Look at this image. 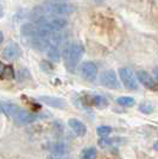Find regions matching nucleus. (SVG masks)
Listing matches in <instances>:
<instances>
[{
	"mask_svg": "<svg viewBox=\"0 0 158 159\" xmlns=\"http://www.w3.org/2000/svg\"><path fill=\"white\" fill-rule=\"evenodd\" d=\"M83 53H85V47L80 42H74L72 44H68L63 49L61 55H62L67 69L69 71H74L76 69V66L79 64L80 60L82 58Z\"/></svg>",
	"mask_w": 158,
	"mask_h": 159,
	"instance_id": "obj_1",
	"label": "nucleus"
},
{
	"mask_svg": "<svg viewBox=\"0 0 158 159\" xmlns=\"http://www.w3.org/2000/svg\"><path fill=\"white\" fill-rule=\"evenodd\" d=\"M43 11L48 16H64V14H70L75 11V7L67 4L61 0H46L43 4Z\"/></svg>",
	"mask_w": 158,
	"mask_h": 159,
	"instance_id": "obj_2",
	"label": "nucleus"
},
{
	"mask_svg": "<svg viewBox=\"0 0 158 159\" xmlns=\"http://www.w3.org/2000/svg\"><path fill=\"white\" fill-rule=\"evenodd\" d=\"M119 77L121 80L123 84L128 90H137L138 89V81L136 79L134 74L128 68H121L119 69Z\"/></svg>",
	"mask_w": 158,
	"mask_h": 159,
	"instance_id": "obj_3",
	"label": "nucleus"
},
{
	"mask_svg": "<svg viewBox=\"0 0 158 159\" xmlns=\"http://www.w3.org/2000/svg\"><path fill=\"white\" fill-rule=\"evenodd\" d=\"M81 102L88 107H98V108H105L108 102L106 98L102 95H98V94H85L81 98Z\"/></svg>",
	"mask_w": 158,
	"mask_h": 159,
	"instance_id": "obj_4",
	"label": "nucleus"
},
{
	"mask_svg": "<svg viewBox=\"0 0 158 159\" xmlns=\"http://www.w3.org/2000/svg\"><path fill=\"white\" fill-rule=\"evenodd\" d=\"M100 82L102 86H105L106 88H109V89H120V82H119L118 77H117V74L114 70H106L101 74V77H100Z\"/></svg>",
	"mask_w": 158,
	"mask_h": 159,
	"instance_id": "obj_5",
	"label": "nucleus"
},
{
	"mask_svg": "<svg viewBox=\"0 0 158 159\" xmlns=\"http://www.w3.org/2000/svg\"><path fill=\"white\" fill-rule=\"evenodd\" d=\"M80 74L85 80L93 82L96 80V76H98V66H95V63L89 61L83 62L82 66H80Z\"/></svg>",
	"mask_w": 158,
	"mask_h": 159,
	"instance_id": "obj_6",
	"label": "nucleus"
},
{
	"mask_svg": "<svg viewBox=\"0 0 158 159\" xmlns=\"http://www.w3.org/2000/svg\"><path fill=\"white\" fill-rule=\"evenodd\" d=\"M38 118H40V115H37L35 113L27 112L25 109H21L20 108L19 112L14 115L13 121L17 125H19V126H24V125H29L31 122H35Z\"/></svg>",
	"mask_w": 158,
	"mask_h": 159,
	"instance_id": "obj_7",
	"label": "nucleus"
},
{
	"mask_svg": "<svg viewBox=\"0 0 158 159\" xmlns=\"http://www.w3.org/2000/svg\"><path fill=\"white\" fill-rule=\"evenodd\" d=\"M137 79L138 81L143 84L144 87H146L147 89L151 90H158V82L152 77L150 74L145 70H140L137 73Z\"/></svg>",
	"mask_w": 158,
	"mask_h": 159,
	"instance_id": "obj_8",
	"label": "nucleus"
},
{
	"mask_svg": "<svg viewBox=\"0 0 158 159\" xmlns=\"http://www.w3.org/2000/svg\"><path fill=\"white\" fill-rule=\"evenodd\" d=\"M21 55V50H20L19 45L17 43H10L1 52L2 58L6 61H14L17 58H19V56Z\"/></svg>",
	"mask_w": 158,
	"mask_h": 159,
	"instance_id": "obj_9",
	"label": "nucleus"
},
{
	"mask_svg": "<svg viewBox=\"0 0 158 159\" xmlns=\"http://www.w3.org/2000/svg\"><path fill=\"white\" fill-rule=\"evenodd\" d=\"M46 150H49L50 152L55 154V156H63L67 153V145L59 141H55V143H49L48 145H45Z\"/></svg>",
	"mask_w": 158,
	"mask_h": 159,
	"instance_id": "obj_10",
	"label": "nucleus"
},
{
	"mask_svg": "<svg viewBox=\"0 0 158 159\" xmlns=\"http://www.w3.org/2000/svg\"><path fill=\"white\" fill-rule=\"evenodd\" d=\"M50 45H51V42H50L49 38H43V37L31 38V47L37 49V50L44 51V50H48Z\"/></svg>",
	"mask_w": 158,
	"mask_h": 159,
	"instance_id": "obj_11",
	"label": "nucleus"
},
{
	"mask_svg": "<svg viewBox=\"0 0 158 159\" xmlns=\"http://www.w3.org/2000/svg\"><path fill=\"white\" fill-rule=\"evenodd\" d=\"M68 125L70 126L74 132L76 133L79 137H83L87 132V128L85 126V124L82 121H80L77 119H69L68 120Z\"/></svg>",
	"mask_w": 158,
	"mask_h": 159,
	"instance_id": "obj_12",
	"label": "nucleus"
},
{
	"mask_svg": "<svg viewBox=\"0 0 158 159\" xmlns=\"http://www.w3.org/2000/svg\"><path fill=\"white\" fill-rule=\"evenodd\" d=\"M40 100L42 102H44L45 105L53 108H64L67 106L64 100L59 99V98H53V96H40Z\"/></svg>",
	"mask_w": 158,
	"mask_h": 159,
	"instance_id": "obj_13",
	"label": "nucleus"
},
{
	"mask_svg": "<svg viewBox=\"0 0 158 159\" xmlns=\"http://www.w3.org/2000/svg\"><path fill=\"white\" fill-rule=\"evenodd\" d=\"M20 107L14 105V103H10V102H4V103H0V112L5 113L7 116L12 118L13 119L14 115L19 112Z\"/></svg>",
	"mask_w": 158,
	"mask_h": 159,
	"instance_id": "obj_14",
	"label": "nucleus"
},
{
	"mask_svg": "<svg viewBox=\"0 0 158 159\" xmlns=\"http://www.w3.org/2000/svg\"><path fill=\"white\" fill-rule=\"evenodd\" d=\"M16 74H14L13 66H5L0 62V79L1 80H12L14 79Z\"/></svg>",
	"mask_w": 158,
	"mask_h": 159,
	"instance_id": "obj_15",
	"label": "nucleus"
},
{
	"mask_svg": "<svg viewBox=\"0 0 158 159\" xmlns=\"http://www.w3.org/2000/svg\"><path fill=\"white\" fill-rule=\"evenodd\" d=\"M46 53H48V57L53 62H59V60H61V52H59L57 45L51 44L49 47V49L46 50Z\"/></svg>",
	"mask_w": 158,
	"mask_h": 159,
	"instance_id": "obj_16",
	"label": "nucleus"
},
{
	"mask_svg": "<svg viewBox=\"0 0 158 159\" xmlns=\"http://www.w3.org/2000/svg\"><path fill=\"white\" fill-rule=\"evenodd\" d=\"M117 103H119L120 106L124 107H132L134 106L136 100L131 98V96H120V98L117 99Z\"/></svg>",
	"mask_w": 158,
	"mask_h": 159,
	"instance_id": "obj_17",
	"label": "nucleus"
},
{
	"mask_svg": "<svg viewBox=\"0 0 158 159\" xmlns=\"http://www.w3.org/2000/svg\"><path fill=\"white\" fill-rule=\"evenodd\" d=\"M96 154H98V152H96L95 147H88V148H86L82 152L81 159H95L96 158Z\"/></svg>",
	"mask_w": 158,
	"mask_h": 159,
	"instance_id": "obj_18",
	"label": "nucleus"
},
{
	"mask_svg": "<svg viewBox=\"0 0 158 159\" xmlns=\"http://www.w3.org/2000/svg\"><path fill=\"white\" fill-rule=\"evenodd\" d=\"M139 111L144 114H151L153 112V105L151 102H143L139 105Z\"/></svg>",
	"mask_w": 158,
	"mask_h": 159,
	"instance_id": "obj_19",
	"label": "nucleus"
},
{
	"mask_svg": "<svg viewBox=\"0 0 158 159\" xmlns=\"http://www.w3.org/2000/svg\"><path fill=\"white\" fill-rule=\"evenodd\" d=\"M111 132H112V128L109 126H100L96 129V133L99 137H107Z\"/></svg>",
	"mask_w": 158,
	"mask_h": 159,
	"instance_id": "obj_20",
	"label": "nucleus"
},
{
	"mask_svg": "<svg viewBox=\"0 0 158 159\" xmlns=\"http://www.w3.org/2000/svg\"><path fill=\"white\" fill-rule=\"evenodd\" d=\"M112 139H108V138H105V139H100L99 140V145L102 146V147H107L108 145L112 144Z\"/></svg>",
	"mask_w": 158,
	"mask_h": 159,
	"instance_id": "obj_21",
	"label": "nucleus"
},
{
	"mask_svg": "<svg viewBox=\"0 0 158 159\" xmlns=\"http://www.w3.org/2000/svg\"><path fill=\"white\" fill-rule=\"evenodd\" d=\"M48 159H72V158L66 156V154H63V156H55V154H51V156L48 157Z\"/></svg>",
	"mask_w": 158,
	"mask_h": 159,
	"instance_id": "obj_22",
	"label": "nucleus"
},
{
	"mask_svg": "<svg viewBox=\"0 0 158 159\" xmlns=\"http://www.w3.org/2000/svg\"><path fill=\"white\" fill-rule=\"evenodd\" d=\"M4 42V34H2V32H0V44Z\"/></svg>",
	"mask_w": 158,
	"mask_h": 159,
	"instance_id": "obj_23",
	"label": "nucleus"
},
{
	"mask_svg": "<svg viewBox=\"0 0 158 159\" xmlns=\"http://www.w3.org/2000/svg\"><path fill=\"white\" fill-rule=\"evenodd\" d=\"M153 148H155L156 151H158V141H156V143L153 144Z\"/></svg>",
	"mask_w": 158,
	"mask_h": 159,
	"instance_id": "obj_24",
	"label": "nucleus"
},
{
	"mask_svg": "<svg viewBox=\"0 0 158 159\" xmlns=\"http://www.w3.org/2000/svg\"><path fill=\"white\" fill-rule=\"evenodd\" d=\"M4 16V10H2V7H1V5H0V18Z\"/></svg>",
	"mask_w": 158,
	"mask_h": 159,
	"instance_id": "obj_25",
	"label": "nucleus"
},
{
	"mask_svg": "<svg viewBox=\"0 0 158 159\" xmlns=\"http://www.w3.org/2000/svg\"><path fill=\"white\" fill-rule=\"evenodd\" d=\"M155 76H156V80H157V82H158V69L155 70Z\"/></svg>",
	"mask_w": 158,
	"mask_h": 159,
	"instance_id": "obj_26",
	"label": "nucleus"
},
{
	"mask_svg": "<svg viewBox=\"0 0 158 159\" xmlns=\"http://www.w3.org/2000/svg\"><path fill=\"white\" fill-rule=\"evenodd\" d=\"M95 2H102V1H105V0H94Z\"/></svg>",
	"mask_w": 158,
	"mask_h": 159,
	"instance_id": "obj_27",
	"label": "nucleus"
},
{
	"mask_svg": "<svg viewBox=\"0 0 158 159\" xmlns=\"http://www.w3.org/2000/svg\"><path fill=\"white\" fill-rule=\"evenodd\" d=\"M61 1H63V0H61Z\"/></svg>",
	"mask_w": 158,
	"mask_h": 159,
	"instance_id": "obj_28",
	"label": "nucleus"
}]
</instances>
